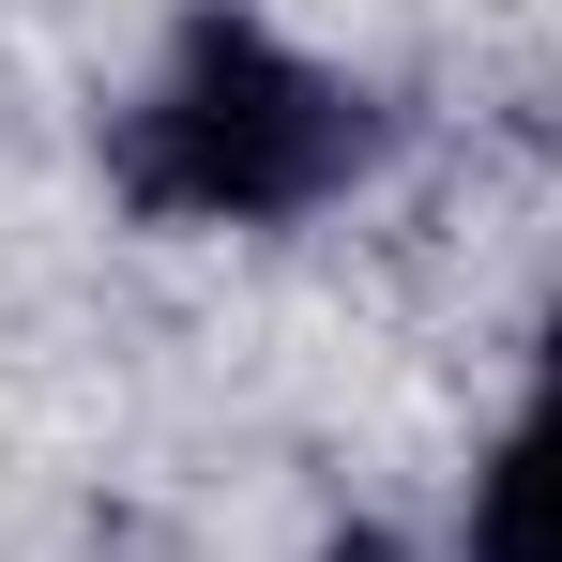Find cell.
I'll return each mask as SVG.
<instances>
[{"mask_svg": "<svg viewBox=\"0 0 562 562\" xmlns=\"http://www.w3.org/2000/svg\"><path fill=\"white\" fill-rule=\"evenodd\" d=\"M366 168V92L274 46L259 15H198L122 106V198L168 228H289Z\"/></svg>", "mask_w": 562, "mask_h": 562, "instance_id": "6da1fadb", "label": "cell"}, {"mask_svg": "<svg viewBox=\"0 0 562 562\" xmlns=\"http://www.w3.org/2000/svg\"><path fill=\"white\" fill-rule=\"evenodd\" d=\"M457 548H471V562H562V319H548V350H532L517 426H502V441H486V471H471Z\"/></svg>", "mask_w": 562, "mask_h": 562, "instance_id": "7a4b0ae2", "label": "cell"}]
</instances>
